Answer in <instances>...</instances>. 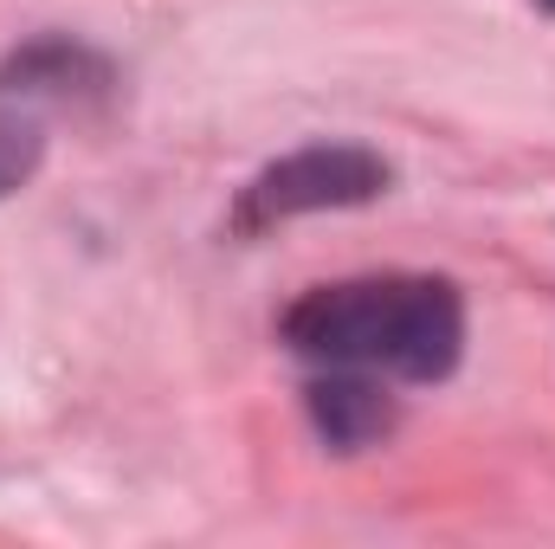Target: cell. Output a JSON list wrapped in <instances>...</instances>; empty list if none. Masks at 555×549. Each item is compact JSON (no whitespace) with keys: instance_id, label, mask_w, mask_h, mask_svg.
<instances>
[{"instance_id":"cell-1","label":"cell","mask_w":555,"mask_h":549,"mask_svg":"<svg viewBox=\"0 0 555 549\" xmlns=\"http://www.w3.org/2000/svg\"><path fill=\"white\" fill-rule=\"evenodd\" d=\"M284 336L297 356L330 369L433 382L459 362L465 310L446 278H356L291 304Z\"/></svg>"},{"instance_id":"cell-2","label":"cell","mask_w":555,"mask_h":549,"mask_svg":"<svg viewBox=\"0 0 555 549\" xmlns=\"http://www.w3.org/2000/svg\"><path fill=\"white\" fill-rule=\"evenodd\" d=\"M388 188V162L356 149V142H317L284 155L278 168L259 175V188L246 194V220H291V214H317V207H356L375 201Z\"/></svg>"},{"instance_id":"cell-3","label":"cell","mask_w":555,"mask_h":549,"mask_svg":"<svg viewBox=\"0 0 555 549\" xmlns=\"http://www.w3.org/2000/svg\"><path fill=\"white\" fill-rule=\"evenodd\" d=\"M310 408H317L323 433H330L336 446H362L369 433H382V426H388V408L375 401V388H362V382H356V369H349V375H330V382L310 395Z\"/></svg>"},{"instance_id":"cell-4","label":"cell","mask_w":555,"mask_h":549,"mask_svg":"<svg viewBox=\"0 0 555 549\" xmlns=\"http://www.w3.org/2000/svg\"><path fill=\"white\" fill-rule=\"evenodd\" d=\"M550 7H555V0H550Z\"/></svg>"}]
</instances>
